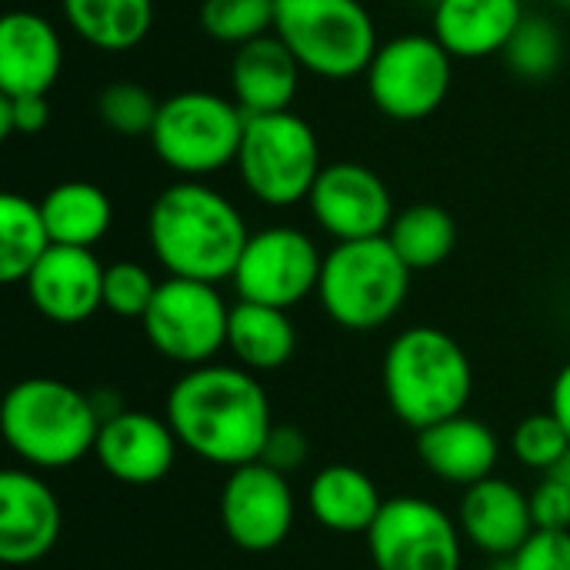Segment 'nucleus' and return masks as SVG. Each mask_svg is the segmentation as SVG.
Returning a JSON list of instances; mask_svg holds the SVG:
<instances>
[{"mask_svg": "<svg viewBox=\"0 0 570 570\" xmlns=\"http://www.w3.org/2000/svg\"><path fill=\"white\" fill-rule=\"evenodd\" d=\"M164 417L180 448L227 471L261 461L274 431L271 397L240 364H204L184 371L167 391Z\"/></svg>", "mask_w": 570, "mask_h": 570, "instance_id": "1", "label": "nucleus"}, {"mask_svg": "<svg viewBox=\"0 0 570 570\" xmlns=\"http://www.w3.org/2000/svg\"><path fill=\"white\" fill-rule=\"evenodd\" d=\"M250 240L244 214L214 187L180 180L160 190L147 214V244L167 277L230 281Z\"/></svg>", "mask_w": 570, "mask_h": 570, "instance_id": "2", "label": "nucleus"}, {"mask_svg": "<svg viewBox=\"0 0 570 570\" xmlns=\"http://www.w3.org/2000/svg\"><path fill=\"white\" fill-rule=\"evenodd\" d=\"M384 397L414 434L464 414L474 394L468 351L441 327H407L384 351Z\"/></svg>", "mask_w": 570, "mask_h": 570, "instance_id": "3", "label": "nucleus"}, {"mask_svg": "<svg viewBox=\"0 0 570 570\" xmlns=\"http://www.w3.org/2000/svg\"><path fill=\"white\" fill-rule=\"evenodd\" d=\"M7 448L30 471H63L94 454L100 414L80 387L57 377L17 381L0 411Z\"/></svg>", "mask_w": 570, "mask_h": 570, "instance_id": "4", "label": "nucleus"}, {"mask_svg": "<svg viewBox=\"0 0 570 570\" xmlns=\"http://www.w3.org/2000/svg\"><path fill=\"white\" fill-rule=\"evenodd\" d=\"M411 274L387 237L344 240L324 254L317 297L337 327L367 334L401 314L411 294Z\"/></svg>", "mask_w": 570, "mask_h": 570, "instance_id": "5", "label": "nucleus"}, {"mask_svg": "<svg viewBox=\"0 0 570 570\" xmlns=\"http://www.w3.org/2000/svg\"><path fill=\"white\" fill-rule=\"evenodd\" d=\"M274 33L307 73L324 80L364 77L381 47L361 0H274Z\"/></svg>", "mask_w": 570, "mask_h": 570, "instance_id": "6", "label": "nucleus"}, {"mask_svg": "<svg viewBox=\"0 0 570 570\" xmlns=\"http://www.w3.org/2000/svg\"><path fill=\"white\" fill-rule=\"evenodd\" d=\"M247 114L234 97L210 90H180L160 100L157 124L150 130V147L164 167L184 180H200L237 164Z\"/></svg>", "mask_w": 570, "mask_h": 570, "instance_id": "7", "label": "nucleus"}, {"mask_svg": "<svg viewBox=\"0 0 570 570\" xmlns=\"http://www.w3.org/2000/svg\"><path fill=\"white\" fill-rule=\"evenodd\" d=\"M237 170L254 200L267 207H294L311 197L324 170L321 140L294 110L247 117Z\"/></svg>", "mask_w": 570, "mask_h": 570, "instance_id": "8", "label": "nucleus"}, {"mask_svg": "<svg viewBox=\"0 0 570 570\" xmlns=\"http://www.w3.org/2000/svg\"><path fill=\"white\" fill-rule=\"evenodd\" d=\"M371 104L401 124L431 117L451 94L454 57L434 33H401L377 47L367 73Z\"/></svg>", "mask_w": 570, "mask_h": 570, "instance_id": "9", "label": "nucleus"}, {"mask_svg": "<svg viewBox=\"0 0 570 570\" xmlns=\"http://www.w3.org/2000/svg\"><path fill=\"white\" fill-rule=\"evenodd\" d=\"M227 321L230 307L217 284L167 277L160 281L140 324L160 357L190 371L214 364V357L227 347Z\"/></svg>", "mask_w": 570, "mask_h": 570, "instance_id": "10", "label": "nucleus"}, {"mask_svg": "<svg viewBox=\"0 0 570 570\" xmlns=\"http://www.w3.org/2000/svg\"><path fill=\"white\" fill-rule=\"evenodd\" d=\"M364 538L374 570H461L464 558L458 521L428 498L401 494L384 501Z\"/></svg>", "mask_w": 570, "mask_h": 570, "instance_id": "11", "label": "nucleus"}, {"mask_svg": "<svg viewBox=\"0 0 570 570\" xmlns=\"http://www.w3.org/2000/svg\"><path fill=\"white\" fill-rule=\"evenodd\" d=\"M321 267L324 257L311 234L297 227H264L250 234L230 281L240 301L291 311L317 294Z\"/></svg>", "mask_w": 570, "mask_h": 570, "instance_id": "12", "label": "nucleus"}, {"mask_svg": "<svg viewBox=\"0 0 570 570\" xmlns=\"http://www.w3.org/2000/svg\"><path fill=\"white\" fill-rule=\"evenodd\" d=\"M297 504L287 474L264 461L227 471L220 491V524L234 548L247 554L277 551L294 531Z\"/></svg>", "mask_w": 570, "mask_h": 570, "instance_id": "13", "label": "nucleus"}, {"mask_svg": "<svg viewBox=\"0 0 570 570\" xmlns=\"http://www.w3.org/2000/svg\"><path fill=\"white\" fill-rule=\"evenodd\" d=\"M307 207L317 227L337 244L384 237L394 224V197L387 184L381 174L354 160L324 164Z\"/></svg>", "mask_w": 570, "mask_h": 570, "instance_id": "14", "label": "nucleus"}, {"mask_svg": "<svg viewBox=\"0 0 570 570\" xmlns=\"http://www.w3.org/2000/svg\"><path fill=\"white\" fill-rule=\"evenodd\" d=\"M63 528V511L50 484L30 468L0 474V561L27 568L43 561Z\"/></svg>", "mask_w": 570, "mask_h": 570, "instance_id": "15", "label": "nucleus"}, {"mask_svg": "<svg viewBox=\"0 0 570 570\" xmlns=\"http://www.w3.org/2000/svg\"><path fill=\"white\" fill-rule=\"evenodd\" d=\"M177 448L180 441L167 424V417L127 407L100 424L94 458L114 481L130 488H147L170 474L177 461Z\"/></svg>", "mask_w": 570, "mask_h": 570, "instance_id": "16", "label": "nucleus"}, {"mask_svg": "<svg viewBox=\"0 0 570 570\" xmlns=\"http://www.w3.org/2000/svg\"><path fill=\"white\" fill-rule=\"evenodd\" d=\"M104 264L87 247L53 244L23 281L30 304L53 324H83L104 307Z\"/></svg>", "mask_w": 570, "mask_h": 570, "instance_id": "17", "label": "nucleus"}, {"mask_svg": "<svg viewBox=\"0 0 570 570\" xmlns=\"http://www.w3.org/2000/svg\"><path fill=\"white\" fill-rule=\"evenodd\" d=\"M63 70L57 27L33 10H10L0 20V94L47 97Z\"/></svg>", "mask_w": 570, "mask_h": 570, "instance_id": "18", "label": "nucleus"}, {"mask_svg": "<svg viewBox=\"0 0 570 570\" xmlns=\"http://www.w3.org/2000/svg\"><path fill=\"white\" fill-rule=\"evenodd\" d=\"M458 528L464 541L474 544L478 551L511 561L538 531L531 494H524L518 484L504 478L478 481L464 488V498L458 508Z\"/></svg>", "mask_w": 570, "mask_h": 570, "instance_id": "19", "label": "nucleus"}, {"mask_svg": "<svg viewBox=\"0 0 570 570\" xmlns=\"http://www.w3.org/2000/svg\"><path fill=\"white\" fill-rule=\"evenodd\" d=\"M301 73L304 67L284 47V40L277 33H264L234 50L230 90H234L237 107L247 117L281 114V110H291L301 90Z\"/></svg>", "mask_w": 570, "mask_h": 570, "instance_id": "20", "label": "nucleus"}, {"mask_svg": "<svg viewBox=\"0 0 570 570\" xmlns=\"http://www.w3.org/2000/svg\"><path fill=\"white\" fill-rule=\"evenodd\" d=\"M417 458L434 478L458 488H471L478 481L494 478V468L501 461V441L484 421L458 414L428 431H417Z\"/></svg>", "mask_w": 570, "mask_h": 570, "instance_id": "21", "label": "nucleus"}, {"mask_svg": "<svg viewBox=\"0 0 570 570\" xmlns=\"http://www.w3.org/2000/svg\"><path fill=\"white\" fill-rule=\"evenodd\" d=\"M524 20L521 0H438L434 37L454 60L504 53Z\"/></svg>", "mask_w": 570, "mask_h": 570, "instance_id": "22", "label": "nucleus"}, {"mask_svg": "<svg viewBox=\"0 0 570 570\" xmlns=\"http://www.w3.org/2000/svg\"><path fill=\"white\" fill-rule=\"evenodd\" d=\"M381 508V488L354 464H327L307 484L311 518L334 534H367Z\"/></svg>", "mask_w": 570, "mask_h": 570, "instance_id": "23", "label": "nucleus"}, {"mask_svg": "<svg viewBox=\"0 0 570 570\" xmlns=\"http://www.w3.org/2000/svg\"><path fill=\"white\" fill-rule=\"evenodd\" d=\"M227 351L244 371H281L297 351V327L287 311L237 301L227 321Z\"/></svg>", "mask_w": 570, "mask_h": 570, "instance_id": "24", "label": "nucleus"}, {"mask_svg": "<svg viewBox=\"0 0 570 570\" xmlns=\"http://www.w3.org/2000/svg\"><path fill=\"white\" fill-rule=\"evenodd\" d=\"M43 224L50 240L60 247H87L100 244L114 224V204L104 187L90 180H63L40 200Z\"/></svg>", "mask_w": 570, "mask_h": 570, "instance_id": "25", "label": "nucleus"}, {"mask_svg": "<svg viewBox=\"0 0 570 570\" xmlns=\"http://www.w3.org/2000/svg\"><path fill=\"white\" fill-rule=\"evenodd\" d=\"M70 30L107 53L134 50L154 23V0H60Z\"/></svg>", "mask_w": 570, "mask_h": 570, "instance_id": "26", "label": "nucleus"}, {"mask_svg": "<svg viewBox=\"0 0 570 570\" xmlns=\"http://www.w3.org/2000/svg\"><path fill=\"white\" fill-rule=\"evenodd\" d=\"M53 247L40 204L23 194L0 197V281L23 284L40 257Z\"/></svg>", "mask_w": 570, "mask_h": 570, "instance_id": "27", "label": "nucleus"}, {"mask_svg": "<svg viewBox=\"0 0 570 570\" xmlns=\"http://www.w3.org/2000/svg\"><path fill=\"white\" fill-rule=\"evenodd\" d=\"M384 237L411 271H434L454 254L458 224L441 204H411L394 214V224Z\"/></svg>", "mask_w": 570, "mask_h": 570, "instance_id": "28", "label": "nucleus"}, {"mask_svg": "<svg viewBox=\"0 0 570 570\" xmlns=\"http://www.w3.org/2000/svg\"><path fill=\"white\" fill-rule=\"evenodd\" d=\"M504 63L514 77L521 80H548L564 60V40L561 30L548 17H531L524 13L521 27L504 47Z\"/></svg>", "mask_w": 570, "mask_h": 570, "instance_id": "29", "label": "nucleus"}, {"mask_svg": "<svg viewBox=\"0 0 570 570\" xmlns=\"http://www.w3.org/2000/svg\"><path fill=\"white\" fill-rule=\"evenodd\" d=\"M200 30L217 43L244 47L274 33V0H204Z\"/></svg>", "mask_w": 570, "mask_h": 570, "instance_id": "30", "label": "nucleus"}, {"mask_svg": "<svg viewBox=\"0 0 570 570\" xmlns=\"http://www.w3.org/2000/svg\"><path fill=\"white\" fill-rule=\"evenodd\" d=\"M160 100L134 80H114L97 94V117L120 137H150Z\"/></svg>", "mask_w": 570, "mask_h": 570, "instance_id": "31", "label": "nucleus"}, {"mask_svg": "<svg viewBox=\"0 0 570 570\" xmlns=\"http://www.w3.org/2000/svg\"><path fill=\"white\" fill-rule=\"evenodd\" d=\"M568 451V431L561 428V421H558L551 411L528 414V417L514 428V434H511V454H514L524 468L541 471V474H548Z\"/></svg>", "mask_w": 570, "mask_h": 570, "instance_id": "32", "label": "nucleus"}, {"mask_svg": "<svg viewBox=\"0 0 570 570\" xmlns=\"http://www.w3.org/2000/svg\"><path fill=\"white\" fill-rule=\"evenodd\" d=\"M160 281L134 261H114L104 271V307L124 321H144Z\"/></svg>", "mask_w": 570, "mask_h": 570, "instance_id": "33", "label": "nucleus"}, {"mask_svg": "<svg viewBox=\"0 0 570 570\" xmlns=\"http://www.w3.org/2000/svg\"><path fill=\"white\" fill-rule=\"evenodd\" d=\"M508 570H570V531H534Z\"/></svg>", "mask_w": 570, "mask_h": 570, "instance_id": "34", "label": "nucleus"}, {"mask_svg": "<svg viewBox=\"0 0 570 570\" xmlns=\"http://www.w3.org/2000/svg\"><path fill=\"white\" fill-rule=\"evenodd\" d=\"M50 124L47 97H3L0 94V137H33Z\"/></svg>", "mask_w": 570, "mask_h": 570, "instance_id": "35", "label": "nucleus"}, {"mask_svg": "<svg viewBox=\"0 0 570 570\" xmlns=\"http://www.w3.org/2000/svg\"><path fill=\"white\" fill-rule=\"evenodd\" d=\"M307 458H311V444H307L304 431L294 428V424H274L261 461L267 468L281 471V474H294V471H301L307 464Z\"/></svg>", "mask_w": 570, "mask_h": 570, "instance_id": "36", "label": "nucleus"}, {"mask_svg": "<svg viewBox=\"0 0 570 570\" xmlns=\"http://www.w3.org/2000/svg\"><path fill=\"white\" fill-rule=\"evenodd\" d=\"M531 511L538 531H570V488L554 478H541L531 494Z\"/></svg>", "mask_w": 570, "mask_h": 570, "instance_id": "37", "label": "nucleus"}, {"mask_svg": "<svg viewBox=\"0 0 570 570\" xmlns=\"http://www.w3.org/2000/svg\"><path fill=\"white\" fill-rule=\"evenodd\" d=\"M548 411L561 421V428L568 431L570 438V361L558 371V377L551 384V404H548Z\"/></svg>", "mask_w": 570, "mask_h": 570, "instance_id": "38", "label": "nucleus"}, {"mask_svg": "<svg viewBox=\"0 0 570 570\" xmlns=\"http://www.w3.org/2000/svg\"><path fill=\"white\" fill-rule=\"evenodd\" d=\"M544 478H554L558 484L570 488V451L561 458V461H558V464H554V468H551V471H548V474H544Z\"/></svg>", "mask_w": 570, "mask_h": 570, "instance_id": "39", "label": "nucleus"}, {"mask_svg": "<svg viewBox=\"0 0 570 570\" xmlns=\"http://www.w3.org/2000/svg\"><path fill=\"white\" fill-rule=\"evenodd\" d=\"M561 3H564V7H570V0H561Z\"/></svg>", "mask_w": 570, "mask_h": 570, "instance_id": "40", "label": "nucleus"}, {"mask_svg": "<svg viewBox=\"0 0 570 570\" xmlns=\"http://www.w3.org/2000/svg\"><path fill=\"white\" fill-rule=\"evenodd\" d=\"M521 3H534V0H521Z\"/></svg>", "mask_w": 570, "mask_h": 570, "instance_id": "41", "label": "nucleus"}, {"mask_svg": "<svg viewBox=\"0 0 570 570\" xmlns=\"http://www.w3.org/2000/svg\"><path fill=\"white\" fill-rule=\"evenodd\" d=\"M501 570H508V568H501Z\"/></svg>", "mask_w": 570, "mask_h": 570, "instance_id": "42", "label": "nucleus"}, {"mask_svg": "<svg viewBox=\"0 0 570 570\" xmlns=\"http://www.w3.org/2000/svg\"><path fill=\"white\" fill-rule=\"evenodd\" d=\"M434 3H438V0H434Z\"/></svg>", "mask_w": 570, "mask_h": 570, "instance_id": "43", "label": "nucleus"}]
</instances>
